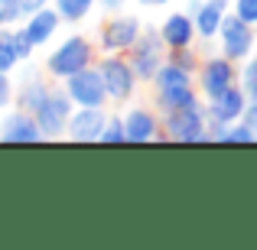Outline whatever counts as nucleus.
I'll return each instance as SVG.
<instances>
[{
    "label": "nucleus",
    "instance_id": "1",
    "mask_svg": "<svg viewBox=\"0 0 257 250\" xmlns=\"http://www.w3.org/2000/svg\"><path fill=\"white\" fill-rule=\"evenodd\" d=\"M160 140H170V143H212L208 140L205 104L163 114V137Z\"/></svg>",
    "mask_w": 257,
    "mask_h": 250
},
{
    "label": "nucleus",
    "instance_id": "2",
    "mask_svg": "<svg viewBox=\"0 0 257 250\" xmlns=\"http://www.w3.org/2000/svg\"><path fill=\"white\" fill-rule=\"evenodd\" d=\"M88 65H94V46L88 43L85 36H69L56 52H49V59H46V75L65 82V78H72L75 72L88 69Z\"/></svg>",
    "mask_w": 257,
    "mask_h": 250
},
{
    "label": "nucleus",
    "instance_id": "3",
    "mask_svg": "<svg viewBox=\"0 0 257 250\" xmlns=\"http://www.w3.org/2000/svg\"><path fill=\"white\" fill-rule=\"evenodd\" d=\"M127 59H131V65H134L140 82H153L157 72L163 69L166 59H170V49H166L160 30H144V36L134 43V49L127 52Z\"/></svg>",
    "mask_w": 257,
    "mask_h": 250
},
{
    "label": "nucleus",
    "instance_id": "4",
    "mask_svg": "<svg viewBox=\"0 0 257 250\" xmlns=\"http://www.w3.org/2000/svg\"><path fill=\"white\" fill-rule=\"evenodd\" d=\"M72 114H75V101H72V94L52 88L49 98H46L43 104H39V111H36V120H39V130H43V140H59V137H65Z\"/></svg>",
    "mask_w": 257,
    "mask_h": 250
},
{
    "label": "nucleus",
    "instance_id": "5",
    "mask_svg": "<svg viewBox=\"0 0 257 250\" xmlns=\"http://www.w3.org/2000/svg\"><path fill=\"white\" fill-rule=\"evenodd\" d=\"M98 69H101V78L107 85L111 101H117V104L131 98L137 82H140L131 59H127V52H104V59H98Z\"/></svg>",
    "mask_w": 257,
    "mask_h": 250
},
{
    "label": "nucleus",
    "instance_id": "6",
    "mask_svg": "<svg viewBox=\"0 0 257 250\" xmlns=\"http://www.w3.org/2000/svg\"><path fill=\"white\" fill-rule=\"evenodd\" d=\"M257 26H251L247 20H241L238 13H228L221 23L218 43H221V56H228L231 62H244L254 56V43H257Z\"/></svg>",
    "mask_w": 257,
    "mask_h": 250
},
{
    "label": "nucleus",
    "instance_id": "7",
    "mask_svg": "<svg viewBox=\"0 0 257 250\" xmlns=\"http://www.w3.org/2000/svg\"><path fill=\"white\" fill-rule=\"evenodd\" d=\"M65 91L72 94L75 107H104L107 98H111L104 78H101L98 62L88 65V69H82V72H75L72 78H65Z\"/></svg>",
    "mask_w": 257,
    "mask_h": 250
},
{
    "label": "nucleus",
    "instance_id": "8",
    "mask_svg": "<svg viewBox=\"0 0 257 250\" xmlns=\"http://www.w3.org/2000/svg\"><path fill=\"white\" fill-rule=\"evenodd\" d=\"M195 82H199L202 98L212 101V98H218L221 91H228L231 85H238V69H234V62L228 56H212V59L202 62Z\"/></svg>",
    "mask_w": 257,
    "mask_h": 250
},
{
    "label": "nucleus",
    "instance_id": "9",
    "mask_svg": "<svg viewBox=\"0 0 257 250\" xmlns=\"http://www.w3.org/2000/svg\"><path fill=\"white\" fill-rule=\"evenodd\" d=\"M247 104H251V94L244 91L241 85H231L228 91H221L218 98L205 101V114H208V130L215 127H225V124H234V120L244 117Z\"/></svg>",
    "mask_w": 257,
    "mask_h": 250
},
{
    "label": "nucleus",
    "instance_id": "10",
    "mask_svg": "<svg viewBox=\"0 0 257 250\" xmlns=\"http://www.w3.org/2000/svg\"><path fill=\"white\" fill-rule=\"evenodd\" d=\"M144 36L140 17H111L101 23V52H131L134 43Z\"/></svg>",
    "mask_w": 257,
    "mask_h": 250
},
{
    "label": "nucleus",
    "instance_id": "11",
    "mask_svg": "<svg viewBox=\"0 0 257 250\" xmlns=\"http://www.w3.org/2000/svg\"><path fill=\"white\" fill-rule=\"evenodd\" d=\"M107 117H111V114H107L104 107H75L65 137H69L72 143H101Z\"/></svg>",
    "mask_w": 257,
    "mask_h": 250
},
{
    "label": "nucleus",
    "instance_id": "12",
    "mask_svg": "<svg viewBox=\"0 0 257 250\" xmlns=\"http://www.w3.org/2000/svg\"><path fill=\"white\" fill-rule=\"evenodd\" d=\"M0 140H4V143H39V140H43V130H39L36 114L23 111V107L4 114V117H0Z\"/></svg>",
    "mask_w": 257,
    "mask_h": 250
},
{
    "label": "nucleus",
    "instance_id": "13",
    "mask_svg": "<svg viewBox=\"0 0 257 250\" xmlns=\"http://www.w3.org/2000/svg\"><path fill=\"white\" fill-rule=\"evenodd\" d=\"M228 7L231 0H192L189 4V13L195 20V30H199V39H215L221 33V23L228 17Z\"/></svg>",
    "mask_w": 257,
    "mask_h": 250
},
{
    "label": "nucleus",
    "instance_id": "14",
    "mask_svg": "<svg viewBox=\"0 0 257 250\" xmlns=\"http://www.w3.org/2000/svg\"><path fill=\"white\" fill-rule=\"evenodd\" d=\"M124 124H127V143H150V140L163 137V120L150 107H131L124 114Z\"/></svg>",
    "mask_w": 257,
    "mask_h": 250
},
{
    "label": "nucleus",
    "instance_id": "15",
    "mask_svg": "<svg viewBox=\"0 0 257 250\" xmlns=\"http://www.w3.org/2000/svg\"><path fill=\"white\" fill-rule=\"evenodd\" d=\"M160 36H163L166 49H189V46H195V39H199V30H195V20L192 13H170V17L163 20V26H160Z\"/></svg>",
    "mask_w": 257,
    "mask_h": 250
},
{
    "label": "nucleus",
    "instance_id": "16",
    "mask_svg": "<svg viewBox=\"0 0 257 250\" xmlns=\"http://www.w3.org/2000/svg\"><path fill=\"white\" fill-rule=\"evenodd\" d=\"M59 23H62V17H59L56 7H43V10L30 13V17L23 20V33L30 36L33 46H43V43H49V39L56 36Z\"/></svg>",
    "mask_w": 257,
    "mask_h": 250
},
{
    "label": "nucleus",
    "instance_id": "17",
    "mask_svg": "<svg viewBox=\"0 0 257 250\" xmlns=\"http://www.w3.org/2000/svg\"><path fill=\"white\" fill-rule=\"evenodd\" d=\"M49 78V75H46ZM43 75H26L23 82H20L17 88V94H13V101H17V107H23V111H30V114H36L39 111V104H43L46 98H49V82H46Z\"/></svg>",
    "mask_w": 257,
    "mask_h": 250
},
{
    "label": "nucleus",
    "instance_id": "18",
    "mask_svg": "<svg viewBox=\"0 0 257 250\" xmlns=\"http://www.w3.org/2000/svg\"><path fill=\"white\" fill-rule=\"evenodd\" d=\"M153 101H157L160 114L205 104V101H202V91H195V85H189V88H173V91H157V94H153Z\"/></svg>",
    "mask_w": 257,
    "mask_h": 250
},
{
    "label": "nucleus",
    "instance_id": "19",
    "mask_svg": "<svg viewBox=\"0 0 257 250\" xmlns=\"http://www.w3.org/2000/svg\"><path fill=\"white\" fill-rule=\"evenodd\" d=\"M208 140H212V143H257V130L241 117V120H234V124L208 130Z\"/></svg>",
    "mask_w": 257,
    "mask_h": 250
},
{
    "label": "nucleus",
    "instance_id": "20",
    "mask_svg": "<svg viewBox=\"0 0 257 250\" xmlns=\"http://www.w3.org/2000/svg\"><path fill=\"white\" fill-rule=\"evenodd\" d=\"M20 62H23V56H20V46H17V30L4 26L0 30V72H13Z\"/></svg>",
    "mask_w": 257,
    "mask_h": 250
},
{
    "label": "nucleus",
    "instance_id": "21",
    "mask_svg": "<svg viewBox=\"0 0 257 250\" xmlns=\"http://www.w3.org/2000/svg\"><path fill=\"white\" fill-rule=\"evenodd\" d=\"M52 7L59 10V17H62L65 23H78V20H85L88 13H91L94 0H52Z\"/></svg>",
    "mask_w": 257,
    "mask_h": 250
},
{
    "label": "nucleus",
    "instance_id": "22",
    "mask_svg": "<svg viewBox=\"0 0 257 250\" xmlns=\"http://www.w3.org/2000/svg\"><path fill=\"white\" fill-rule=\"evenodd\" d=\"M101 143H104V146L127 143V124H124V117H117V114H111V117H107L104 133H101Z\"/></svg>",
    "mask_w": 257,
    "mask_h": 250
},
{
    "label": "nucleus",
    "instance_id": "23",
    "mask_svg": "<svg viewBox=\"0 0 257 250\" xmlns=\"http://www.w3.org/2000/svg\"><path fill=\"white\" fill-rule=\"evenodd\" d=\"M170 62H176L179 69H186V72H192V75H199V69H202L205 59H199L195 46H189V49H173L170 52Z\"/></svg>",
    "mask_w": 257,
    "mask_h": 250
},
{
    "label": "nucleus",
    "instance_id": "24",
    "mask_svg": "<svg viewBox=\"0 0 257 250\" xmlns=\"http://www.w3.org/2000/svg\"><path fill=\"white\" fill-rule=\"evenodd\" d=\"M238 85L244 88L247 94H257V56H251V59H244V69L238 72Z\"/></svg>",
    "mask_w": 257,
    "mask_h": 250
},
{
    "label": "nucleus",
    "instance_id": "25",
    "mask_svg": "<svg viewBox=\"0 0 257 250\" xmlns=\"http://www.w3.org/2000/svg\"><path fill=\"white\" fill-rule=\"evenodd\" d=\"M17 20H23V10L17 7V0H0V30L13 26Z\"/></svg>",
    "mask_w": 257,
    "mask_h": 250
},
{
    "label": "nucleus",
    "instance_id": "26",
    "mask_svg": "<svg viewBox=\"0 0 257 250\" xmlns=\"http://www.w3.org/2000/svg\"><path fill=\"white\" fill-rule=\"evenodd\" d=\"M234 13L251 26H257V0H234Z\"/></svg>",
    "mask_w": 257,
    "mask_h": 250
},
{
    "label": "nucleus",
    "instance_id": "27",
    "mask_svg": "<svg viewBox=\"0 0 257 250\" xmlns=\"http://www.w3.org/2000/svg\"><path fill=\"white\" fill-rule=\"evenodd\" d=\"M13 94H17V88L10 85V72H0V111L13 101Z\"/></svg>",
    "mask_w": 257,
    "mask_h": 250
},
{
    "label": "nucleus",
    "instance_id": "28",
    "mask_svg": "<svg viewBox=\"0 0 257 250\" xmlns=\"http://www.w3.org/2000/svg\"><path fill=\"white\" fill-rule=\"evenodd\" d=\"M49 4V0H17V7L23 10V20L30 17V13H36V10H43V7Z\"/></svg>",
    "mask_w": 257,
    "mask_h": 250
},
{
    "label": "nucleus",
    "instance_id": "29",
    "mask_svg": "<svg viewBox=\"0 0 257 250\" xmlns=\"http://www.w3.org/2000/svg\"><path fill=\"white\" fill-rule=\"evenodd\" d=\"M244 120H247V124H251L254 130H257V101H251V104H247V111H244Z\"/></svg>",
    "mask_w": 257,
    "mask_h": 250
},
{
    "label": "nucleus",
    "instance_id": "30",
    "mask_svg": "<svg viewBox=\"0 0 257 250\" xmlns=\"http://www.w3.org/2000/svg\"><path fill=\"white\" fill-rule=\"evenodd\" d=\"M101 4H104V7H107V10H117V7H120V4H124V0H101Z\"/></svg>",
    "mask_w": 257,
    "mask_h": 250
},
{
    "label": "nucleus",
    "instance_id": "31",
    "mask_svg": "<svg viewBox=\"0 0 257 250\" xmlns=\"http://www.w3.org/2000/svg\"><path fill=\"white\" fill-rule=\"evenodd\" d=\"M144 7H163V4H170V0H140Z\"/></svg>",
    "mask_w": 257,
    "mask_h": 250
}]
</instances>
